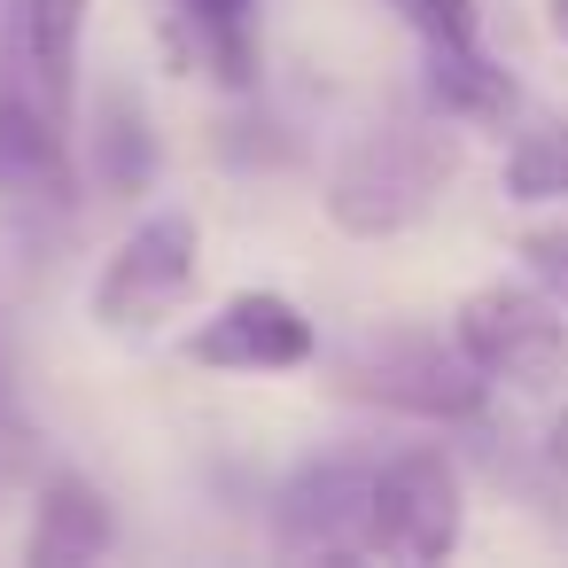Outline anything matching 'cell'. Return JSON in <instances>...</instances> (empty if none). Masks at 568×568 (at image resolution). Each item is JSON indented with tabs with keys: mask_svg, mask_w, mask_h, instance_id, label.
<instances>
[{
	"mask_svg": "<svg viewBox=\"0 0 568 568\" xmlns=\"http://www.w3.org/2000/svg\"><path fill=\"white\" fill-rule=\"evenodd\" d=\"M335 389H351L366 405L420 413V420H475L483 413V374L452 343H428V335H366L335 366Z\"/></svg>",
	"mask_w": 568,
	"mask_h": 568,
	"instance_id": "cell-5",
	"label": "cell"
},
{
	"mask_svg": "<svg viewBox=\"0 0 568 568\" xmlns=\"http://www.w3.org/2000/svg\"><path fill=\"white\" fill-rule=\"evenodd\" d=\"M545 459H552V467H560V475H568V413H560V420H552V428H545Z\"/></svg>",
	"mask_w": 568,
	"mask_h": 568,
	"instance_id": "cell-17",
	"label": "cell"
},
{
	"mask_svg": "<svg viewBox=\"0 0 568 568\" xmlns=\"http://www.w3.org/2000/svg\"><path fill=\"white\" fill-rule=\"evenodd\" d=\"M498 180H506L514 203H552V195H568V118H545V125L514 133Z\"/></svg>",
	"mask_w": 568,
	"mask_h": 568,
	"instance_id": "cell-14",
	"label": "cell"
},
{
	"mask_svg": "<svg viewBox=\"0 0 568 568\" xmlns=\"http://www.w3.org/2000/svg\"><path fill=\"white\" fill-rule=\"evenodd\" d=\"M452 180H459V141L444 125H374L327 172V219L358 242H389L413 234Z\"/></svg>",
	"mask_w": 568,
	"mask_h": 568,
	"instance_id": "cell-1",
	"label": "cell"
},
{
	"mask_svg": "<svg viewBox=\"0 0 568 568\" xmlns=\"http://www.w3.org/2000/svg\"><path fill=\"white\" fill-rule=\"evenodd\" d=\"M428 102L452 125H506L514 118V79L483 55V40L467 48H428Z\"/></svg>",
	"mask_w": 568,
	"mask_h": 568,
	"instance_id": "cell-11",
	"label": "cell"
},
{
	"mask_svg": "<svg viewBox=\"0 0 568 568\" xmlns=\"http://www.w3.org/2000/svg\"><path fill=\"white\" fill-rule=\"evenodd\" d=\"M0 195L40 203V211H63L79 195V164H71L63 118H48L24 94H0Z\"/></svg>",
	"mask_w": 568,
	"mask_h": 568,
	"instance_id": "cell-8",
	"label": "cell"
},
{
	"mask_svg": "<svg viewBox=\"0 0 568 568\" xmlns=\"http://www.w3.org/2000/svg\"><path fill=\"white\" fill-rule=\"evenodd\" d=\"M459 521H467V498H459V475L444 452H397L382 467H366V521H358V552H382V560H444L459 545Z\"/></svg>",
	"mask_w": 568,
	"mask_h": 568,
	"instance_id": "cell-3",
	"label": "cell"
},
{
	"mask_svg": "<svg viewBox=\"0 0 568 568\" xmlns=\"http://www.w3.org/2000/svg\"><path fill=\"white\" fill-rule=\"evenodd\" d=\"M312 351H320V327L273 288H234L187 335V366L203 374H288V366H312Z\"/></svg>",
	"mask_w": 568,
	"mask_h": 568,
	"instance_id": "cell-6",
	"label": "cell"
},
{
	"mask_svg": "<svg viewBox=\"0 0 568 568\" xmlns=\"http://www.w3.org/2000/svg\"><path fill=\"white\" fill-rule=\"evenodd\" d=\"M94 156H102V180L118 195H141L156 180V133H149V110L133 94H102V133H94Z\"/></svg>",
	"mask_w": 568,
	"mask_h": 568,
	"instance_id": "cell-12",
	"label": "cell"
},
{
	"mask_svg": "<svg viewBox=\"0 0 568 568\" xmlns=\"http://www.w3.org/2000/svg\"><path fill=\"white\" fill-rule=\"evenodd\" d=\"M552 32H560V40H568V0H552Z\"/></svg>",
	"mask_w": 568,
	"mask_h": 568,
	"instance_id": "cell-18",
	"label": "cell"
},
{
	"mask_svg": "<svg viewBox=\"0 0 568 568\" xmlns=\"http://www.w3.org/2000/svg\"><path fill=\"white\" fill-rule=\"evenodd\" d=\"M195 281H203V234H195V219L187 211H156V219H141L110 250V265L94 281V320L110 335H149L156 320H172L195 296Z\"/></svg>",
	"mask_w": 568,
	"mask_h": 568,
	"instance_id": "cell-4",
	"label": "cell"
},
{
	"mask_svg": "<svg viewBox=\"0 0 568 568\" xmlns=\"http://www.w3.org/2000/svg\"><path fill=\"white\" fill-rule=\"evenodd\" d=\"M389 9H397L428 48H467V40H483L475 0H389Z\"/></svg>",
	"mask_w": 568,
	"mask_h": 568,
	"instance_id": "cell-15",
	"label": "cell"
},
{
	"mask_svg": "<svg viewBox=\"0 0 568 568\" xmlns=\"http://www.w3.org/2000/svg\"><path fill=\"white\" fill-rule=\"evenodd\" d=\"M273 521H281V545H288V552H312V560H343V552H358L366 467H351V459H312L304 475H288Z\"/></svg>",
	"mask_w": 568,
	"mask_h": 568,
	"instance_id": "cell-7",
	"label": "cell"
},
{
	"mask_svg": "<svg viewBox=\"0 0 568 568\" xmlns=\"http://www.w3.org/2000/svg\"><path fill=\"white\" fill-rule=\"evenodd\" d=\"M87 9H94V0H17V9H9V55L32 71L48 118L71 110V71H79Z\"/></svg>",
	"mask_w": 568,
	"mask_h": 568,
	"instance_id": "cell-10",
	"label": "cell"
},
{
	"mask_svg": "<svg viewBox=\"0 0 568 568\" xmlns=\"http://www.w3.org/2000/svg\"><path fill=\"white\" fill-rule=\"evenodd\" d=\"M452 343L483 382H514V389H552L568 374V320L552 296L490 281L452 312Z\"/></svg>",
	"mask_w": 568,
	"mask_h": 568,
	"instance_id": "cell-2",
	"label": "cell"
},
{
	"mask_svg": "<svg viewBox=\"0 0 568 568\" xmlns=\"http://www.w3.org/2000/svg\"><path fill=\"white\" fill-rule=\"evenodd\" d=\"M521 257H529V273L545 281V296L568 304V226H537V234H521Z\"/></svg>",
	"mask_w": 568,
	"mask_h": 568,
	"instance_id": "cell-16",
	"label": "cell"
},
{
	"mask_svg": "<svg viewBox=\"0 0 568 568\" xmlns=\"http://www.w3.org/2000/svg\"><path fill=\"white\" fill-rule=\"evenodd\" d=\"M110 545H118L110 498L87 475H48L40 506H32V529H24V560L32 568H79V560H102Z\"/></svg>",
	"mask_w": 568,
	"mask_h": 568,
	"instance_id": "cell-9",
	"label": "cell"
},
{
	"mask_svg": "<svg viewBox=\"0 0 568 568\" xmlns=\"http://www.w3.org/2000/svg\"><path fill=\"white\" fill-rule=\"evenodd\" d=\"M195 40H203V63L226 79V87H250V63H257V0H180Z\"/></svg>",
	"mask_w": 568,
	"mask_h": 568,
	"instance_id": "cell-13",
	"label": "cell"
}]
</instances>
